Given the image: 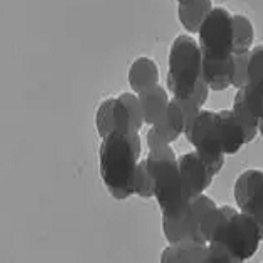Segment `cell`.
I'll list each match as a JSON object with an SVG mask.
<instances>
[{
	"mask_svg": "<svg viewBox=\"0 0 263 263\" xmlns=\"http://www.w3.org/2000/svg\"><path fill=\"white\" fill-rule=\"evenodd\" d=\"M201 233L210 250V262H245L263 240L258 224L232 206H213L205 212Z\"/></svg>",
	"mask_w": 263,
	"mask_h": 263,
	"instance_id": "cell-1",
	"label": "cell"
},
{
	"mask_svg": "<svg viewBox=\"0 0 263 263\" xmlns=\"http://www.w3.org/2000/svg\"><path fill=\"white\" fill-rule=\"evenodd\" d=\"M141 154L139 133L113 130L102 138L99 167L105 189L117 200H125L133 191V179Z\"/></svg>",
	"mask_w": 263,
	"mask_h": 263,
	"instance_id": "cell-2",
	"label": "cell"
},
{
	"mask_svg": "<svg viewBox=\"0 0 263 263\" xmlns=\"http://www.w3.org/2000/svg\"><path fill=\"white\" fill-rule=\"evenodd\" d=\"M146 166L154 178V197L162 213V218L179 216L191 203L192 196L179 168L176 154L170 145L149 151Z\"/></svg>",
	"mask_w": 263,
	"mask_h": 263,
	"instance_id": "cell-3",
	"label": "cell"
},
{
	"mask_svg": "<svg viewBox=\"0 0 263 263\" xmlns=\"http://www.w3.org/2000/svg\"><path fill=\"white\" fill-rule=\"evenodd\" d=\"M203 56L198 42L189 35L174 40L168 55L167 89L174 98H187L202 81Z\"/></svg>",
	"mask_w": 263,
	"mask_h": 263,
	"instance_id": "cell-4",
	"label": "cell"
},
{
	"mask_svg": "<svg viewBox=\"0 0 263 263\" xmlns=\"http://www.w3.org/2000/svg\"><path fill=\"white\" fill-rule=\"evenodd\" d=\"M197 34L203 59L226 60L234 55V15L224 8H213Z\"/></svg>",
	"mask_w": 263,
	"mask_h": 263,
	"instance_id": "cell-5",
	"label": "cell"
},
{
	"mask_svg": "<svg viewBox=\"0 0 263 263\" xmlns=\"http://www.w3.org/2000/svg\"><path fill=\"white\" fill-rule=\"evenodd\" d=\"M215 205L214 200L202 194L193 198L179 216L171 219L162 218V230L167 242L170 245L206 243L201 233V222L205 212Z\"/></svg>",
	"mask_w": 263,
	"mask_h": 263,
	"instance_id": "cell-6",
	"label": "cell"
},
{
	"mask_svg": "<svg viewBox=\"0 0 263 263\" xmlns=\"http://www.w3.org/2000/svg\"><path fill=\"white\" fill-rule=\"evenodd\" d=\"M178 163L182 177L195 198L204 193L214 177L222 170L224 156H209L195 151L182 155Z\"/></svg>",
	"mask_w": 263,
	"mask_h": 263,
	"instance_id": "cell-7",
	"label": "cell"
},
{
	"mask_svg": "<svg viewBox=\"0 0 263 263\" xmlns=\"http://www.w3.org/2000/svg\"><path fill=\"white\" fill-rule=\"evenodd\" d=\"M184 135L197 152L209 156H226L217 112L201 109L184 129Z\"/></svg>",
	"mask_w": 263,
	"mask_h": 263,
	"instance_id": "cell-8",
	"label": "cell"
},
{
	"mask_svg": "<svg viewBox=\"0 0 263 263\" xmlns=\"http://www.w3.org/2000/svg\"><path fill=\"white\" fill-rule=\"evenodd\" d=\"M234 196L240 212L254 219L263 237V171L251 168L236 180Z\"/></svg>",
	"mask_w": 263,
	"mask_h": 263,
	"instance_id": "cell-9",
	"label": "cell"
},
{
	"mask_svg": "<svg viewBox=\"0 0 263 263\" xmlns=\"http://www.w3.org/2000/svg\"><path fill=\"white\" fill-rule=\"evenodd\" d=\"M232 109L256 137L259 121L263 120V76L251 79L240 87Z\"/></svg>",
	"mask_w": 263,
	"mask_h": 263,
	"instance_id": "cell-10",
	"label": "cell"
},
{
	"mask_svg": "<svg viewBox=\"0 0 263 263\" xmlns=\"http://www.w3.org/2000/svg\"><path fill=\"white\" fill-rule=\"evenodd\" d=\"M217 114L224 155L236 154L255 138L233 109H221Z\"/></svg>",
	"mask_w": 263,
	"mask_h": 263,
	"instance_id": "cell-11",
	"label": "cell"
},
{
	"mask_svg": "<svg viewBox=\"0 0 263 263\" xmlns=\"http://www.w3.org/2000/svg\"><path fill=\"white\" fill-rule=\"evenodd\" d=\"M114 121L115 130L139 133L144 119L138 95L123 93L114 98Z\"/></svg>",
	"mask_w": 263,
	"mask_h": 263,
	"instance_id": "cell-12",
	"label": "cell"
},
{
	"mask_svg": "<svg viewBox=\"0 0 263 263\" xmlns=\"http://www.w3.org/2000/svg\"><path fill=\"white\" fill-rule=\"evenodd\" d=\"M235 77L234 55L226 60H206L202 63V79L210 90L222 92L233 86Z\"/></svg>",
	"mask_w": 263,
	"mask_h": 263,
	"instance_id": "cell-13",
	"label": "cell"
},
{
	"mask_svg": "<svg viewBox=\"0 0 263 263\" xmlns=\"http://www.w3.org/2000/svg\"><path fill=\"white\" fill-rule=\"evenodd\" d=\"M138 95L144 123L154 125L158 122L166 112L170 99L164 87L156 84L140 92Z\"/></svg>",
	"mask_w": 263,
	"mask_h": 263,
	"instance_id": "cell-14",
	"label": "cell"
},
{
	"mask_svg": "<svg viewBox=\"0 0 263 263\" xmlns=\"http://www.w3.org/2000/svg\"><path fill=\"white\" fill-rule=\"evenodd\" d=\"M128 83L136 94L159 84V70L156 62L148 57H139L132 63Z\"/></svg>",
	"mask_w": 263,
	"mask_h": 263,
	"instance_id": "cell-15",
	"label": "cell"
},
{
	"mask_svg": "<svg viewBox=\"0 0 263 263\" xmlns=\"http://www.w3.org/2000/svg\"><path fill=\"white\" fill-rule=\"evenodd\" d=\"M152 126L168 143L176 141L181 134H184L185 117L176 99L173 98L170 101L163 117Z\"/></svg>",
	"mask_w": 263,
	"mask_h": 263,
	"instance_id": "cell-16",
	"label": "cell"
},
{
	"mask_svg": "<svg viewBox=\"0 0 263 263\" xmlns=\"http://www.w3.org/2000/svg\"><path fill=\"white\" fill-rule=\"evenodd\" d=\"M161 262H210L208 243L184 242L170 245L161 254Z\"/></svg>",
	"mask_w": 263,
	"mask_h": 263,
	"instance_id": "cell-17",
	"label": "cell"
},
{
	"mask_svg": "<svg viewBox=\"0 0 263 263\" xmlns=\"http://www.w3.org/2000/svg\"><path fill=\"white\" fill-rule=\"evenodd\" d=\"M212 9V0H195L185 5H179L178 18L180 24L186 32L198 33Z\"/></svg>",
	"mask_w": 263,
	"mask_h": 263,
	"instance_id": "cell-18",
	"label": "cell"
},
{
	"mask_svg": "<svg viewBox=\"0 0 263 263\" xmlns=\"http://www.w3.org/2000/svg\"><path fill=\"white\" fill-rule=\"evenodd\" d=\"M255 30L252 21L245 15H234V55H243L251 51Z\"/></svg>",
	"mask_w": 263,
	"mask_h": 263,
	"instance_id": "cell-19",
	"label": "cell"
},
{
	"mask_svg": "<svg viewBox=\"0 0 263 263\" xmlns=\"http://www.w3.org/2000/svg\"><path fill=\"white\" fill-rule=\"evenodd\" d=\"M155 182L147 170L145 159L139 161L133 179V191L134 194L142 197V198H152L154 197Z\"/></svg>",
	"mask_w": 263,
	"mask_h": 263,
	"instance_id": "cell-20",
	"label": "cell"
},
{
	"mask_svg": "<svg viewBox=\"0 0 263 263\" xmlns=\"http://www.w3.org/2000/svg\"><path fill=\"white\" fill-rule=\"evenodd\" d=\"M96 128L101 139L115 130L114 98H108L99 105L96 113Z\"/></svg>",
	"mask_w": 263,
	"mask_h": 263,
	"instance_id": "cell-21",
	"label": "cell"
},
{
	"mask_svg": "<svg viewBox=\"0 0 263 263\" xmlns=\"http://www.w3.org/2000/svg\"><path fill=\"white\" fill-rule=\"evenodd\" d=\"M248 81L263 76V46H258L248 53Z\"/></svg>",
	"mask_w": 263,
	"mask_h": 263,
	"instance_id": "cell-22",
	"label": "cell"
},
{
	"mask_svg": "<svg viewBox=\"0 0 263 263\" xmlns=\"http://www.w3.org/2000/svg\"><path fill=\"white\" fill-rule=\"evenodd\" d=\"M235 57V77L233 81V86L236 89H240L248 82V68L247 58L248 54L234 55Z\"/></svg>",
	"mask_w": 263,
	"mask_h": 263,
	"instance_id": "cell-23",
	"label": "cell"
},
{
	"mask_svg": "<svg viewBox=\"0 0 263 263\" xmlns=\"http://www.w3.org/2000/svg\"><path fill=\"white\" fill-rule=\"evenodd\" d=\"M146 143H147V147L149 151H156V149L162 148V147L171 144V143L166 142L162 137H160L156 133V130L153 127L147 132Z\"/></svg>",
	"mask_w": 263,
	"mask_h": 263,
	"instance_id": "cell-24",
	"label": "cell"
},
{
	"mask_svg": "<svg viewBox=\"0 0 263 263\" xmlns=\"http://www.w3.org/2000/svg\"><path fill=\"white\" fill-rule=\"evenodd\" d=\"M209 93H210V87L202 79V81L199 83V85L197 86L196 91L190 97L192 99H194L196 101V103L202 108L209 99Z\"/></svg>",
	"mask_w": 263,
	"mask_h": 263,
	"instance_id": "cell-25",
	"label": "cell"
},
{
	"mask_svg": "<svg viewBox=\"0 0 263 263\" xmlns=\"http://www.w3.org/2000/svg\"><path fill=\"white\" fill-rule=\"evenodd\" d=\"M258 132L261 134V136L263 137V120H260V121H259V124H258Z\"/></svg>",
	"mask_w": 263,
	"mask_h": 263,
	"instance_id": "cell-26",
	"label": "cell"
},
{
	"mask_svg": "<svg viewBox=\"0 0 263 263\" xmlns=\"http://www.w3.org/2000/svg\"><path fill=\"white\" fill-rule=\"evenodd\" d=\"M192 2H195V0H177V3L179 5H185V4H189V3H192Z\"/></svg>",
	"mask_w": 263,
	"mask_h": 263,
	"instance_id": "cell-27",
	"label": "cell"
}]
</instances>
